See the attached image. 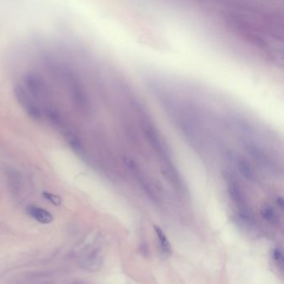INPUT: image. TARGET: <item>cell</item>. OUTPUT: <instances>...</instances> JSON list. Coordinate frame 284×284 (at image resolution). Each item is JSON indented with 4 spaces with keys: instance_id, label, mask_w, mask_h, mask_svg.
Masks as SVG:
<instances>
[{
    "instance_id": "6da1fadb",
    "label": "cell",
    "mask_w": 284,
    "mask_h": 284,
    "mask_svg": "<svg viewBox=\"0 0 284 284\" xmlns=\"http://www.w3.org/2000/svg\"><path fill=\"white\" fill-rule=\"evenodd\" d=\"M148 87L192 152L219 166L225 182L258 184L263 177L282 176L281 136L250 111L209 87L166 73L153 75Z\"/></svg>"
},
{
    "instance_id": "7a4b0ae2",
    "label": "cell",
    "mask_w": 284,
    "mask_h": 284,
    "mask_svg": "<svg viewBox=\"0 0 284 284\" xmlns=\"http://www.w3.org/2000/svg\"><path fill=\"white\" fill-rule=\"evenodd\" d=\"M191 11L213 40L237 57L279 70L284 63L283 1H204Z\"/></svg>"
},
{
    "instance_id": "3957f363",
    "label": "cell",
    "mask_w": 284,
    "mask_h": 284,
    "mask_svg": "<svg viewBox=\"0 0 284 284\" xmlns=\"http://www.w3.org/2000/svg\"><path fill=\"white\" fill-rule=\"evenodd\" d=\"M14 92H15L17 100L29 117L35 120L41 119V111L38 107V105L34 103L33 99L27 94V92L20 86H17Z\"/></svg>"
},
{
    "instance_id": "277c9868",
    "label": "cell",
    "mask_w": 284,
    "mask_h": 284,
    "mask_svg": "<svg viewBox=\"0 0 284 284\" xmlns=\"http://www.w3.org/2000/svg\"><path fill=\"white\" fill-rule=\"evenodd\" d=\"M26 83L29 90L38 98H47L48 89L44 82L37 77L36 75H28L26 79Z\"/></svg>"
},
{
    "instance_id": "5b68a950",
    "label": "cell",
    "mask_w": 284,
    "mask_h": 284,
    "mask_svg": "<svg viewBox=\"0 0 284 284\" xmlns=\"http://www.w3.org/2000/svg\"><path fill=\"white\" fill-rule=\"evenodd\" d=\"M27 213L39 224H50L53 221V217L49 211L42 207L30 205L27 207Z\"/></svg>"
},
{
    "instance_id": "8992f818",
    "label": "cell",
    "mask_w": 284,
    "mask_h": 284,
    "mask_svg": "<svg viewBox=\"0 0 284 284\" xmlns=\"http://www.w3.org/2000/svg\"><path fill=\"white\" fill-rule=\"evenodd\" d=\"M155 233L157 235V239L159 242L161 251L162 254L166 257H169L172 254V248L169 241L166 237L165 233L163 232V230L159 227L155 226Z\"/></svg>"
},
{
    "instance_id": "52a82bcc",
    "label": "cell",
    "mask_w": 284,
    "mask_h": 284,
    "mask_svg": "<svg viewBox=\"0 0 284 284\" xmlns=\"http://www.w3.org/2000/svg\"><path fill=\"white\" fill-rule=\"evenodd\" d=\"M260 213L265 220L268 221L269 224H275L278 223L279 218L275 210L268 204H262L260 207Z\"/></svg>"
},
{
    "instance_id": "ba28073f",
    "label": "cell",
    "mask_w": 284,
    "mask_h": 284,
    "mask_svg": "<svg viewBox=\"0 0 284 284\" xmlns=\"http://www.w3.org/2000/svg\"><path fill=\"white\" fill-rule=\"evenodd\" d=\"M42 195H43L44 199L50 202V203H51L52 205H54V206H59V205H61V204H62V200H61L60 197L54 195V194H52V193L44 192V193H42Z\"/></svg>"
},
{
    "instance_id": "9c48e42d",
    "label": "cell",
    "mask_w": 284,
    "mask_h": 284,
    "mask_svg": "<svg viewBox=\"0 0 284 284\" xmlns=\"http://www.w3.org/2000/svg\"><path fill=\"white\" fill-rule=\"evenodd\" d=\"M273 259L275 260V262L278 264L280 265V266L284 265V255H283V253L279 250V248H276V249L273 250Z\"/></svg>"
}]
</instances>
